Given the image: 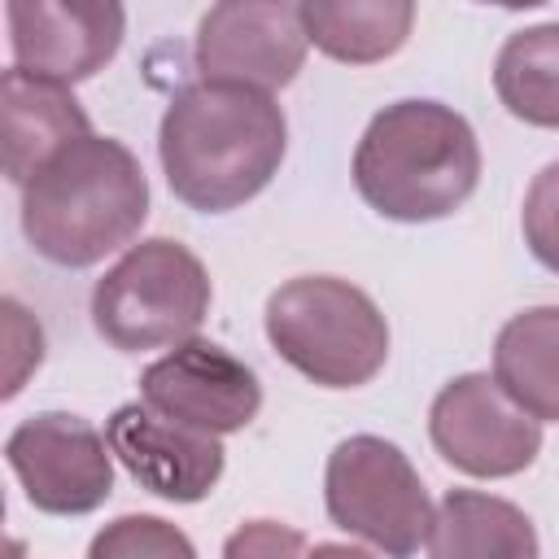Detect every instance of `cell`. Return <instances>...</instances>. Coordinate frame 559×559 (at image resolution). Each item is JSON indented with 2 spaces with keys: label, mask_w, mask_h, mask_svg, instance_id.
<instances>
[{
  "label": "cell",
  "mask_w": 559,
  "mask_h": 559,
  "mask_svg": "<svg viewBox=\"0 0 559 559\" xmlns=\"http://www.w3.org/2000/svg\"><path fill=\"white\" fill-rule=\"evenodd\" d=\"M223 559H306V537L280 520H245L223 542Z\"/></svg>",
  "instance_id": "20"
},
{
  "label": "cell",
  "mask_w": 559,
  "mask_h": 559,
  "mask_svg": "<svg viewBox=\"0 0 559 559\" xmlns=\"http://www.w3.org/2000/svg\"><path fill=\"white\" fill-rule=\"evenodd\" d=\"M432 450L463 476L502 480L542 454V424L507 397L489 371H467L441 384L428 406Z\"/></svg>",
  "instance_id": "7"
},
{
  "label": "cell",
  "mask_w": 559,
  "mask_h": 559,
  "mask_svg": "<svg viewBox=\"0 0 559 559\" xmlns=\"http://www.w3.org/2000/svg\"><path fill=\"white\" fill-rule=\"evenodd\" d=\"M480 183V144L472 122L441 100H393L384 105L358 148L354 188L393 223H437L467 205Z\"/></svg>",
  "instance_id": "3"
},
{
  "label": "cell",
  "mask_w": 559,
  "mask_h": 559,
  "mask_svg": "<svg viewBox=\"0 0 559 559\" xmlns=\"http://www.w3.org/2000/svg\"><path fill=\"white\" fill-rule=\"evenodd\" d=\"M288 153V118L275 96L231 83H188L157 127V157L170 192L197 214H227L253 201Z\"/></svg>",
  "instance_id": "1"
},
{
  "label": "cell",
  "mask_w": 559,
  "mask_h": 559,
  "mask_svg": "<svg viewBox=\"0 0 559 559\" xmlns=\"http://www.w3.org/2000/svg\"><path fill=\"white\" fill-rule=\"evenodd\" d=\"M306 39L345 66H371L393 57L411 26L415 4L411 0H306L301 4Z\"/></svg>",
  "instance_id": "16"
},
{
  "label": "cell",
  "mask_w": 559,
  "mask_h": 559,
  "mask_svg": "<svg viewBox=\"0 0 559 559\" xmlns=\"http://www.w3.org/2000/svg\"><path fill=\"white\" fill-rule=\"evenodd\" d=\"M105 441L131 480L166 502H201L223 480L227 450L218 437L183 428L144 402H127L105 419Z\"/></svg>",
  "instance_id": "12"
},
{
  "label": "cell",
  "mask_w": 559,
  "mask_h": 559,
  "mask_svg": "<svg viewBox=\"0 0 559 559\" xmlns=\"http://www.w3.org/2000/svg\"><path fill=\"white\" fill-rule=\"evenodd\" d=\"M214 288L205 262L170 240L153 236L131 245L92 288V328L122 354L175 349L197 341L210 314Z\"/></svg>",
  "instance_id": "5"
},
{
  "label": "cell",
  "mask_w": 559,
  "mask_h": 559,
  "mask_svg": "<svg viewBox=\"0 0 559 559\" xmlns=\"http://www.w3.org/2000/svg\"><path fill=\"white\" fill-rule=\"evenodd\" d=\"M87 559H197V546L188 542V533L179 524H170L162 515L131 511V515L109 520L92 537Z\"/></svg>",
  "instance_id": "18"
},
{
  "label": "cell",
  "mask_w": 559,
  "mask_h": 559,
  "mask_svg": "<svg viewBox=\"0 0 559 559\" xmlns=\"http://www.w3.org/2000/svg\"><path fill=\"white\" fill-rule=\"evenodd\" d=\"M520 227H524V245L528 253L559 275V162L542 166L524 192V210H520Z\"/></svg>",
  "instance_id": "19"
},
{
  "label": "cell",
  "mask_w": 559,
  "mask_h": 559,
  "mask_svg": "<svg viewBox=\"0 0 559 559\" xmlns=\"http://www.w3.org/2000/svg\"><path fill=\"white\" fill-rule=\"evenodd\" d=\"M306 559H376V555L349 542H319L314 550H306Z\"/></svg>",
  "instance_id": "21"
},
{
  "label": "cell",
  "mask_w": 559,
  "mask_h": 559,
  "mask_svg": "<svg viewBox=\"0 0 559 559\" xmlns=\"http://www.w3.org/2000/svg\"><path fill=\"white\" fill-rule=\"evenodd\" d=\"M13 66L48 83H83L105 70L127 35V9L109 0H9Z\"/></svg>",
  "instance_id": "11"
},
{
  "label": "cell",
  "mask_w": 559,
  "mask_h": 559,
  "mask_svg": "<svg viewBox=\"0 0 559 559\" xmlns=\"http://www.w3.org/2000/svg\"><path fill=\"white\" fill-rule=\"evenodd\" d=\"M140 402L183 428L227 437L258 419L262 384L249 362L197 336L140 371Z\"/></svg>",
  "instance_id": "10"
},
{
  "label": "cell",
  "mask_w": 559,
  "mask_h": 559,
  "mask_svg": "<svg viewBox=\"0 0 559 559\" xmlns=\"http://www.w3.org/2000/svg\"><path fill=\"white\" fill-rule=\"evenodd\" d=\"M502 109L528 127L559 131V22L511 31L493 57Z\"/></svg>",
  "instance_id": "17"
},
{
  "label": "cell",
  "mask_w": 559,
  "mask_h": 559,
  "mask_svg": "<svg viewBox=\"0 0 559 559\" xmlns=\"http://www.w3.org/2000/svg\"><path fill=\"white\" fill-rule=\"evenodd\" d=\"M533 520L480 489H450L437 502V520L428 533V559H537Z\"/></svg>",
  "instance_id": "14"
},
{
  "label": "cell",
  "mask_w": 559,
  "mask_h": 559,
  "mask_svg": "<svg viewBox=\"0 0 559 559\" xmlns=\"http://www.w3.org/2000/svg\"><path fill=\"white\" fill-rule=\"evenodd\" d=\"M493 380L537 424H559V306H528L498 328Z\"/></svg>",
  "instance_id": "15"
},
{
  "label": "cell",
  "mask_w": 559,
  "mask_h": 559,
  "mask_svg": "<svg viewBox=\"0 0 559 559\" xmlns=\"http://www.w3.org/2000/svg\"><path fill=\"white\" fill-rule=\"evenodd\" d=\"M271 349L319 389H358L389 358L380 306L341 275H297L266 297Z\"/></svg>",
  "instance_id": "4"
},
{
  "label": "cell",
  "mask_w": 559,
  "mask_h": 559,
  "mask_svg": "<svg viewBox=\"0 0 559 559\" xmlns=\"http://www.w3.org/2000/svg\"><path fill=\"white\" fill-rule=\"evenodd\" d=\"M323 507L336 528L362 537L384 559L419 555V546H428V533L437 520V507H432L415 463L402 454V445H393L376 432L345 437L328 454Z\"/></svg>",
  "instance_id": "6"
},
{
  "label": "cell",
  "mask_w": 559,
  "mask_h": 559,
  "mask_svg": "<svg viewBox=\"0 0 559 559\" xmlns=\"http://www.w3.org/2000/svg\"><path fill=\"white\" fill-rule=\"evenodd\" d=\"M148 218V175L114 135H83L22 188V236L52 266H96L131 249Z\"/></svg>",
  "instance_id": "2"
},
{
  "label": "cell",
  "mask_w": 559,
  "mask_h": 559,
  "mask_svg": "<svg viewBox=\"0 0 559 559\" xmlns=\"http://www.w3.org/2000/svg\"><path fill=\"white\" fill-rule=\"evenodd\" d=\"M4 175L9 183L26 188L31 175L52 162L74 140L92 135V122L70 87L48 83L39 74H26L17 66L4 70Z\"/></svg>",
  "instance_id": "13"
},
{
  "label": "cell",
  "mask_w": 559,
  "mask_h": 559,
  "mask_svg": "<svg viewBox=\"0 0 559 559\" xmlns=\"http://www.w3.org/2000/svg\"><path fill=\"white\" fill-rule=\"evenodd\" d=\"M306 26L301 4L288 0H227L201 13L197 22V70L201 83H231L253 92H275L297 79L306 66Z\"/></svg>",
  "instance_id": "9"
},
{
  "label": "cell",
  "mask_w": 559,
  "mask_h": 559,
  "mask_svg": "<svg viewBox=\"0 0 559 559\" xmlns=\"http://www.w3.org/2000/svg\"><path fill=\"white\" fill-rule=\"evenodd\" d=\"M4 463L44 515H87L114 493L109 441L70 411H39L4 441Z\"/></svg>",
  "instance_id": "8"
}]
</instances>
